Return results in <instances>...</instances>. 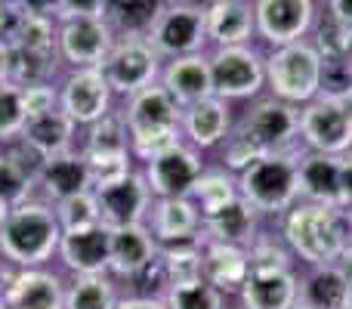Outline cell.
I'll return each instance as SVG.
<instances>
[{
	"label": "cell",
	"mask_w": 352,
	"mask_h": 309,
	"mask_svg": "<svg viewBox=\"0 0 352 309\" xmlns=\"http://www.w3.org/2000/svg\"><path fill=\"white\" fill-rule=\"evenodd\" d=\"M22 105L25 115H47V111L59 109V84H34L22 90Z\"/></svg>",
	"instance_id": "7bdbcfd3"
},
{
	"label": "cell",
	"mask_w": 352,
	"mask_h": 309,
	"mask_svg": "<svg viewBox=\"0 0 352 309\" xmlns=\"http://www.w3.org/2000/svg\"><path fill=\"white\" fill-rule=\"evenodd\" d=\"M256 235H260V213L241 195L235 201H229L223 211L204 217V223H201V238L235 244V248H244V251L254 244Z\"/></svg>",
	"instance_id": "83f0119b"
},
{
	"label": "cell",
	"mask_w": 352,
	"mask_h": 309,
	"mask_svg": "<svg viewBox=\"0 0 352 309\" xmlns=\"http://www.w3.org/2000/svg\"><path fill=\"white\" fill-rule=\"evenodd\" d=\"M337 266L343 269V279H346V288H349V300H352V244L346 248V254L337 260Z\"/></svg>",
	"instance_id": "f907efd6"
},
{
	"label": "cell",
	"mask_w": 352,
	"mask_h": 309,
	"mask_svg": "<svg viewBox=\"0 0 352 309\" xmlns=\"http://www.w3.org/2000/svg\"><path fill=\"white\" fill-rule=\"evenodd\" d=\"M343 103H346V105H349V111H352V90L346 93V99H343Z\"/></svg>",
	"instance_id": "db71d44e"
},
{
	"label": "cell",
	"mask_w": 352,
	"mask_h": 309,
	"mask_svg": "<svg viewBox=\"0 0 352 309\" xmlns=\"http://www.w3.org/2000/svg\"><path fill=\"white\" fill-rule=\"evenodd\" d=\"M115 93L105 81L102 68H72L59 81V109L78 124L80 130L90 127L102 115H109Z\"/></svg>",
	"instance_id": "7c38bea8"
},
{
	"label": "cell",
	"mask_w": 352,
	"mask_h": 309,
	"mask_svg": "<svg viewBox=\"0 0 352 309\" xmlns=\"http://www.w3.org/2000/svg\"><path fill=\"white\" fill-rule=\"evenodd\" d=\"M0 309H6V306H3V303H0Z\"/></svg>",
	"instance_id": "91938a15"
},
{
	"label": "cell",
	"mask_w": 352,
	"mask_h": 309,
	"mask_svg": "<svg viewBox=\"0 0 352 309\" xmlns=\"http://www.w3.org/2000/svg\"><path fill=\"white\" fill-rule=\"evenodd\" d=\"M10 74V43H0V84Z\"/></svg>",
	"instance_id": "816d5d0a"
},
{
	"label": "cell",
	"mask_w": 352,
	"mask_h": 309,
	"mask_svg": "<svg viewBox=\"0 0 352 309\" xmlns=\"http://www.w3.org/2000/svg\"><path fill=\"white\" fill-rule=\"evenodd\" d=\"M260 155L300 152V109L285 99H254L235 124Z\"/></svg>",
	"instance_id": "8992f818"
},
{
	"label": "cell",
	"mask_w": 352,
	"mask_h": 309,
	"mask_svg": "<svg viewBox=\"0 0 352 309\" xmlns=\"http://www.w3.org/2000/svg\"><path fill=\"white\" fill-rule=\"evenodd\" d=\"M158 84L179 103V109H188V105L213 96L210 56L192 53V56H179V59H167L164 68H161Z\"/></svg>",
	"instance_id": "44dd1931"
},
{
	"label": "cell",
	"mask_w": 352,
	"mask_h": 309,
	"mask_svg": "<svg viewBox=\"0 0 352 309\" xmlns=\"http://www.w3.org/2000/svg\"><path fill=\"white\" fill-rule=\"evenodd\" d=\"M161 244L148 232L146 223L140 226H121L111 229V244H109V275L115 279H140L148 269V263L158 257Z\"/></svg>",
	"instance_id": "7402d4cb"
},
{
	"label": "cell",
	"mask_w": 352,
	"mask_h": 309,
	"mask_svg": "<svg viewBox=\"0 0 352 309\" xmlns=\"http://www.w3.org/2000/svg\"><path fill=\"white\" fill-rule=\"evenodd\" d=\"M146 41L161 59H179V56L204 53L207 47V19L204 3H164L155 16Z\"/></svg>",
	"instance_id": "52a82bcc"
},
{
	"label": "cell",
	"mask_w": 352,
	"mask_h": 309,
	"mask_svg": "<svg viewBox=\"0 0 352 309\" xmlns=\"http://www.w3.org/2000/svg\"><path fill=\"white\" fill-rule=\"evenodd\" d=\"M312 47L322 59H352V25L337 19L331 10L322 12L312 25Z\"/></svg>",
	"instance_id": "d590c367"
},
{
	"label": "cell",
	"mask_w": 352,
	"mask_h": 309,
	"mask_svg": "<svg viewBox=\"0 0 352 309\" xmlns=\"http://www.w3.org/2000/svg\"><path fill=\"white\" fill-rule=\"evenodd\" d=\"M300 142L306 152L343 155L352 149V111L343 99L322 96L300 105Z\"/></svg>",
	"instance_id": "9c48e42d"
},
{
	"label": "cell",
	"mask_w": 352,
	"mask_h": 309,
	"mask_svg": "<svg viewBox=\"0 0 352 309\" xmlns=\"http://www.w3.org/2000/svg\"><path fill=\"white\" fill-rule=\"evenodd\" d=\"M201 211L192 198H155L148 211V232L158 244L195 242L201 235Z\"/></svg>",
	"instance_id": "603a6c76"
},
{
	"label": "cell",
	"mask_w": 352,
	"mask_h": 309,
	"mask_svg": "<svg viewBox=\"0 0 352 309\" xmlns=\"http://www.w3.org/2000/svg\"><path fill=\"white\" fill-rule=\"evenodd\" d=\"M294 309H309V306H303V303H297V306H294Z\"/></svg>",
	"instance_id": "6f0895ef"
},
{
	"label": "cell",
	"mask_w": 352,
	"mask_h": 309,
	"mask_svg": "<svg viewBox=\"0 0 352 309\" xmlns=\"http://www.w3.org/2000/svg\"><path fill=\"white\" fill-rule=\"evenodd\" d=\"M111 47H115V31L105 25L102 16H80L59 22L56 53L68 72L72 68H102Z\"/></svg>",
	"instance_id": "8fae6325"
},
{
	"label": "cell",
	"mask_w": 352,
	"mask_h": 309,
	"mask_svg": "<svg viewBox=\"0 0 352 309\" xmlns=\"http://www.w3.org/2000/svg\"><path fill=\"white\" fill-rule=\"evenodd\" d=\"M346 217H349V229H352V207H349V211H346Z\"/></svg>",
	"instance_id": "9f6ffc18"
},
{
	"label": "cell",
	"mask_w": 352,
	"mask_h": 309,
	"mask_svg": "<svg viewBox=\"0 0 352 309\" xmlns=\"http://www.w3.org/2000/svg\"><path fill=\"white\" fill-rule=\"evenodd\" d=\"M238 294L244 309H294L300 303V275L281 266H256Z\"/></svg>",
	"instance_id": "d6986e66"
},
{
	"label": "cell",
	"mask_w": 352,
	"mask_h": 309,
	"mask_svg": "<svg viewBox=\"0 0 352 309\" xmlns=\"http://www.w3.org/2000/svg\"><path fill=\"white\" fill-rule=\"evenodd\" d=\"M93 195H96V204H99V220L109 229L146 223L148 211H152V201H155L142 170H133L124 180L93 189Z\"/></svg>",
	"instance_id": "9a60e30c"
},
{
	"label": "cell",
	"mask_w": 352,
	"mask_h": 309,
	"mask_svg": "<svg viewBox=\"0 0 352 309\" xmlns=\"http://www.w3.org/2000/svg\"><path fill=\"white\" fill-rule=\"evenodd\" d=\"M343 309H352V300H349V303H346V306H343Z\"/></svg>",
	"instance_id": "680465c9"
},
{
	"label": "cell",
	"mask_w": 352,
	"mask_h": 309,
	"mask_svg": "<svg viewBox=\"0 0 352 309\" xmlns=\"http://www.w3.org/2000/svg\"><path fill=\"white\" fill-rule=\"evenodd\" d=\"M248 260L250 269L256 266H281V269H294V251L287 248L285 235H275V232H263L254 238V244L248 248Z\"/></svg>",
	"instance_id": "ab89813d"
},
{
	"label": "cell",
	"mask_w": 352,
	"mask_h": 309,
	"mask_svg": "<svg viewBox=\"0 0 352 309\" xmlns=\"http://www.w3.org/2000/svg\"><path fill=\"white\" fill-rule=\"evenodd\" d=\"M118 300L111 275H74L65 281V309H115Z\"/></svg>",
	"instance_id": "e575fe53"
},
{
	"label": "cell",
	"mask_w": 352,
	"mask_h": 309,
	"mask_svg": "<svg viewBox=\"0 0 352 309\" xmlns=\"http://www.w3.org/2000/svg\"><path fill=\"white\" fill-rule=\"evenodd\" d=\"M328 10L334 12L337 19H343V22L352 25V0H328Z\"/></svg>",
	"instance_id": "681fc988"
},
{
	"label": "cell",
	"mask_w": 352,
	"mask_h": 309,
	"mask_svg": "<svg viewBox=\"0 0 352 309\" xmlns=\"http://www.w3.org/2000/svg\"><path fill=\"white\" fill-rule=\"evenodd\" d=\"M56 207V217H59V226L62 232H72V229H90V226L102 223L99 220V204H96V195L90 192H80V195H72V198L59 201Z\"/></svg>",
	"instance_id": "74e56055"
},
{
	"label": "cell",
	"mask_w": 352,
	"mask_h": 309,
	"mask_svg": "<svg viewBox=\"0 0 352 309\" xmlns=\"http://www.w3.org/2000/svg\"><path fill=\"white\" fill-rule=\"evenodd\" d=\"M352 90V59H322V96L346 99Z\"/></svg>",
	"instance_id": "b9f144b4"
},
{
	"label": "cell",
	"mask_w": 352,
	"mask_h": 309,
	"mask_svg": "<svg viewBox=\"0 0 352 309\" xmlns=\"http://www.w3.org/2000/svg\"><path fill=\"white\" fill-rule=\"evenodd\" d=\"M62 226L56 217V207L43 198H28L10 211L0 223V257L3 263L19 269L47 266L59 251Z\"/></svg>",
	"instance_id": "7a4b0ae2"
},
{
	"label": "cell",
	"mask_w": 352,
	"mask_h": 309,
	"mask_svg": "<svg viewBox=\"0 0 352 309\" xmlns=\"http://www.w3.org/2000/svg\"><path fill=\"white\" fill-rule=\"evenodd\" d=\"M164 0H102V19L115 37H146Z\"/></svg>",
	"instance_id": "1f68e13d"
},
{
	"label": "cell",
	"mask_w": 352,
	"mask_h": 309,
	"mask_svg": "<svg viewBox=\"0 0 352 309\" xmlns=\"http://www.w3.org/2000/svg\"><path fill=\"white\" fill-rule=\"evenodd\" d=\"M109 244L111 229L96 223L90 229L62 232L56 257L72 275H109Z\"/></svg>",
	"instance_id": "ac0fdd59"
},
{
	"label": "cell",
	"mask_w": 352,
	"mask_h": 309,
	"mask_svg": "<svg viewBox=\"0 0 352 309\" xmlns=\"http://www.w3.org/2000/svg\"><path fill=\"white\" fill-rule=\"evenodd\" d=\"M41 167V158L22 142L3 146L0 152V223L10 211L34 198V173Z\"/></svg>",
	"instance_id": "ffe728a7"
},
{
	"label": "cell",
	"mask_w": 352,
	"mask_h": 309,
	"mask_svg": "<svg viewBox=\"0 0 352 309\" xmlns=\"http://www.w3.org/2000/svg\"><path fill=\"white\" fill-rule=\"evenodd\" d=\"M121 111L130 130V155L136 161L146 164L182 142V109L161 84L127 96Z\"/></svg>",
	"instance_id": "3957f363"
},
{
	"label": "cell",
	"mask_w": 352,
	"mask_h": 309,
	"mask_svg": "<svg viewBox=\"0 0 352 309\" xmlns=\"http://www.w3.org/2000/svg\"><path fill=\"white\" fill-rule=\"evenodd\" d=\"M142 173L155 198H192L195 182L204 173V161L198 149L182 140L167 152L155 155L152 161H146Z\"/></svg>",
	"instance_id": "4fadbf2b"
},
{
	"label": "cell",
	"mask_w": 352,
	"mask_h": 309,
	"mask_svg": "<svg viewBox=\"0 0 352 309\" xmlns=\"http://www.w3.org/2000/svg\"><path fill=\"white\" fill-rule=\"evenodd\" d=\"M3 275V303L6 309H65V281L47 266L19 269L6 263Z\"/></svg>",
	"instance_id": "5bb4252c"
},
{
	"label": "cell",
	"mask_w": 352,
	"mask_h": 309,
	"mask_svg": "<svg viewBox=\"0 0 352 309\" xmlns=\"http://www.w3.org/2000/svg\"><path fill=\"white\" fill-rule=\"evenodd\" d=\"M164 3H198V0H164Z\"/></svg>",
	"instance_id": "f5cc1de1"
},
{
	"label": "cell",
	"mask_w": 352,
	"mask_h": 309,
	"mask_svg": "<svg viewBox=\"0 0 352 309\" xmlns=\"http://www.w3.org/2000/svg\"><path fill=\"white\" fill-rule=\"evenodd\" d=\"M207 41L217 47H241L256 34V19L250 0H207Z\"/></svg>",
	"instance_id": "cb8c5ba5"
},
{
	"label": "cell",
	"mask_w": 352,
	"mask_h": 309,
	"mask_svg": "<svg viewBox=\"0 0 352 309\" xmlns=\"http://www.w3.org/2000/svg\"><path fill=\"white\" fill-rule=\"evenodd\" d=\"M115 309H167V306H164V300L161 297L148 294V297H121Z\"/></svg>",
	"instance_id": "c3c4849f"
},
{
	"label": "cell",
	"mask_w": 352,
	"mask_h": 309,
	"mask_svg": "<svg viewBox=\"0 0 352 309\" xmlns=\"http://www.w3.org/2000/svg\"><path fill=\"white\" fill-rule=\"evenodd\" d=\"M235 198H238V176L226 167H213V170L204 167V173L198 176L195 192H192V201L198 204L201 220L223 211V207Z\"/></svg>",
	"instance_id": "836d02e7"
},
{
	"label": "cell",
	"mask_w": 352,
	"mask_h": 309,
	"mask_svg": "<svg viewBox=\"0 0 352 309\" xmlns=\"http://www.w3.org/2000/svg\"><path fill=\"white\" fill-rule=\"evenodd\" d=\"M80 16H102V0H62L56 22H62V19H80Z\"/></svg>",
	"instance_id": "f6af8a7d"
},
{
	"label": "cell",
	"mask_w": 352,
	"mask_h": 309,
	"mask_svg": "<svg viewBox=\"0 0 352 309\" xmlns=\"http://www.w3.org/2000/svg\"><path fill=\"white\" fill-rule=\"evenodd\" d=\"M56 34H59V22L53 16H34L25 12L22 28H19L16 41L10 47H28V50H47L56 53Z\"/></svg>",
	"instance_id": "60d3db41"
},
{
	"label": "cell",
	"mask_w": 352,
	"mask_h": 309,
	"mask_svg": "<svg viewBox=\"0 0 352 309\" xmlns=\"http://www.w3.org/2000/svg\"><path fill=\"white\" fill-rule=\"evenodd\" d=\"M266 87L275 99L291 105H306L322 93V56L312 41L272 47L266 56Z\"/></svg>",
	"instance_id": "5b68a950"
},
{
	"label": "cell",
	"mask_w": 352,
	"mask_h": 309,
	"mask_svg": "<svg viewBox=\"0 0 352 309\" xmlns=\"http://www.w3.org/2000/svg\"><path fill=\"white\" fill-rule=\"evenodd\" d=\"M300 201L340 207V155H300Z\"/></svg>",
	"instance_id": "f1b7e54d"
},
{
	"label": "cell",
	"mask_w": 352,
	"mask_h": 309,
	"mask_svg": "<svg viewBox=\"0 0 352 309\" xmlns=\"http://www.w3.org/2000/svg\"><path fill=\"white\" fill-rule=\"evenodd\" d=\"M161 68H164V59L155 53L146 37H115V47L102 62V74L111 93L124 99L158 84Z\"/></svg>",
	"instance_id": "ba28073f"
},
{
	"label": "cell",
	"mask_w": 352,
	"mask_h": 309,
	"mask_svg": "<svg viewBox=\"0 0 352 309\" xmlns=\"http://www.w3.org/2000/svg\"><path fill=\"white\" fill-rule=\"evenodd\" d=\"M232 130V109L226 99L207 96L201 103L182 109V140H188V146L201 149H217L223 146V140Z\"/></svg>",
	"instance_id": "4316f807"
},
{
	"label": "cell",
	"mask_w": 352,
	"mask_h": 309,
	"mask_svg": "<svg viewBox=\"0 0 352 309\" xmlns=\"http://www.w3.org/2000/svg\"><path fill=\"white\" fill-rule=\"evenodd\" d=\"M78 130L80 127L65 115V111L53 109V111H47V115L28 118L19 142L28 146L41 161H47V158L65 155V152H72V149H78V142H74L78 140Z\"/></svg>",
	"instance_id": "484cf974"
},
{
	"label": "cell",
	"mask_w": 352,
	"mask_h": 309,
	"mask_svg": "<svg viewBox=\"0 0 352 309\" xmlns=\"http://www.w3.org/2000/svg\"><path fill=\"white\" fill-rule=\"evenodd\" d=\"M300 152L263 155L241 170L238 176V195L254 207L260 217H285L300 201Z\"/></svg>",
	"instance_id": "277c9868"
},
{
	"label": "cell",
	"mask_w": 352,
	"mask_h": 309,
	"mask_svg": "<svg viewBox=\"0 0 352 309\" xmlns=\"http://www.w3.org/2000/svg\"><path fill=\"white\" fill-rule=\"evenodd\" d=\"M59 53H47V50H28V47H10V81L12 87L25 90L34 84H56L59 78Z\"/></svg>",
	"instance_id": "d6a6232c"
},
{
	"label": "cell",
	"mask_w": 352,
	"mask_h": 309,
	"mask_svg": "<svg viewBox=\"0 0 352 309\" xmlns=\"http://www.w3.org/2000/svg\"><path fill=\"white\" fill-rule=\"evenodd\" d=\"M300 303L309 309H343L349 303V288L343 269L337 263L328 266H309L300 279Z\"/></svg>",
	"instance_id": "4dcf8cb0"
},
{
	"label": "cell",
	"mask_w": 352,
	"mask_h": 309,
	"mask_svg": "<svg viewBox=\"0 0 352 309\" xmlns=\"http://www.w3.org/2000/svg\"><path fill=\"white\" fill-rule=\"evenodd\" d=\"M340 207H352V149L340 155Z\"/></svg>",
	"instance_id": "bcb514c9"
},
{
	"label": "cell",
	"mask_w": 352,
	"mask_h": 309,
	"mask_svg": "<svg viewBox=\"0 0 352 309\" xmlns=\"http://www.w3.org/2000/svg\"><path fill=\"white\" fill-rule=\"evenodd\" d=\"M0 300H3V275H0Z\"/></svg>",
	"instance_id": "11a10c76"
},
{
	"label": "cell",
	"mask_w": 352,
	"mask_h": 309,
	"mask_svg": "<svg viewBox=\"0 0 352 309\" xmlns=\"http://www.w3.org/2000/svg\"><path fill=\"white\" fill-rule=\"evenodd\" d=\"M316 0H254L256 34L269 47L306 41L316 25Z\"/></svg>",
	"instance_id": "2e32d148"
},
{
	"label": "cell",
	"mask_w": 352,
	"mask_h": 309,
	"mask_svg": "<svg viewBox=\"0 0 352 309\" xmlns=\"http://www.w3.org/2000/svg\"><path fill=\"white\" fill-rule=\"evenodd\" d=\"M25 121H28V115L22 105V90L3 81L0 84V146H12L22 136Z\"/></svg>",
	"instance_id": "f35d334b"
},
{
	"label": "cell",
	"mask_w": 352,
	"mask_h": 309,
	"mask_svg": "<svg viewBox=\"0 0 352 309\" xmlns=\"http://www.w3.org/2000/svg\"><path fill=\"white\" fill-rule=\"evenodd\" d=\"M25 10L16 3V0H0V43H12L22 28Z\"/></svg>",
	"instance_id": "ee69618b"
},
{
	"label": "cell",
	"mask_w": 352,
	"mask_h": 309,
	"mask_svg": "<svg viewBox=\"0 0 352 309\" xmlns=\"http://www.w3.org/2000/svg\"><path fill=\"white\" fill-rule=\"evenodd\" d=\"M80 155L87 161H102V158H133L130 155V130L121 109H111L90 127H84V140L78 142Z\"/></svg>",
	"instance_id": "f546056e"
},
{
	"label": "cell",
	"mask_w": 352,
	"mask_h": 309,
	"mask_svg": "<svg viewBox=\"0 0 352 309\" xmlns=\"http://www.w3.org/2000/svg\"><path fill=\"white\" fill-rule=\"evenodd\" d=\"M167 309H226V294L207 285L204 279L182 281V285H170L161 294Z\"/></svg>",
	"instance_id": "8d00e7d4"
},
{
	"label": "cell",
	"mask_w": 352,
	"mask_h": 309,
	"mask_svg": "<svg viewBox=\"0 0 352 309\" xmlns=\"http://www.w3.org/2000/svg\"><path fill=\"white\" fill-rule=\"evenodd\" d=\"M201 238V235H198ZM250 275L248 251L201 238V279L223 294H238Z\"/></svg>",
	"instance_id": "d4e9b609"
},
{
	"label": "cell",
	"mask_w": 352,
	"mask_h": 309,
	"mask_svg": "<svg viewBox=\"0 0 352 309\" xmlns=\"http://www.w3.org/2000/svg\"><path fill=\"white\" fill-rule=\"evenodd\" d=\"M213 74V96L226 99H256L266 87V56L250 43L241 47H217L210 56Z\"/></svg>",
	"instance_id": "30bf717a"
},
{
	"label": "cell",
	"mask_w": 352,
	"mask_h": 309,
	"mask_svg": "<svg viewBox=\"0 0 352 309\" xmlns=\"http://www.w3.org/2000/svg\"><path fill=\"white\" fill-rule=\"evenodd\" d=\"M90 167H87V158L80 155V149L47 158V161H41V167L34 173V195L50 201V204H59V201L90 192Z\"/></svg>",
	"instance_id": "e0dca14e"
},
{
	"label": "cell",
	"mask_w": 352,
	"mask_h": 309,
	"mask_svg": "<svg viewBox=\"0 0 352 309\" xmlns=\"http://www.w3.org/2000/svg\"><path fill=\"white\" fill-rule=\"evenodd\" d=\"M281 235L294 257H300L309 266H328L337 263L352 244L349 217L340 207H324L297 201L281 217Z\"/></svg>",
	"instance_id": "6da1fadb"
},
{
	"label": "cell",
	"mask_w": 352,
	"mask_h": 309,
	"mask_svg": "<svg viewBox=\"0 0 352 309\" xmlns=\"http://www.w3.org/2000/svg\"><path fill=\"white\" fill-rule=\"evenodd\" d=\"M25 12H34V16H59L62 0H16Z\"/></svg>",
	"instance_id": "7dc6e473"
}]
</instances>
